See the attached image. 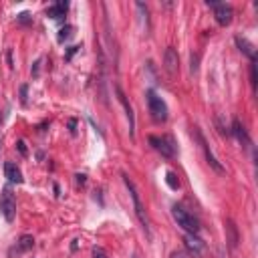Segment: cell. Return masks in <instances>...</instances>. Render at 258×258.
Instances as JSON below:
<instances>
[{"mask_svg": "<svg viewBox=\"0 0 258 258\" xmlns=\"http://www.w3.org/2000/svg\"><path fill=\"white\" fill-rule=\"evenodd\" d=\"M123 184H125V188L129 190V196H131V200H133L135 216H137V220H139L141 226H143V232H145V236H147V240H152V230H149V218H147V214H145V208H143V204H141V198H139V192H137L135 184H133L131 180H129L125 174H123Z\"/></svg>", "mask_w": 258, "mask_h": 258, "instance_id": "cell-1", "label": "cell"}, {"mask_svg": "<svg viewBox=\"0 0 258 258\" xmlns=\"http://www.w3.org/2000/svg\"><path fill=\"white\" fill-rule=\"evenodd\" d=\"M171 214H174V220L178 222V226H180L182 230H186L188 234H198V232H200V222H198V218H194L184 206H178V204H176L174 208H171Z\"/></svg>", "mask_w": 258, "mask_h": 258, "instance_id": "cell-2", "label": "cell"}, {"mask_svg": "<svg viewBox=\"0 0 258 258\" xmlns=\"http://www.w3.org/2000/svg\"><path fill=\"white\" fill-rule=\"evenodd\" d=\"M149 143H152V147L156 152H160L163 158H176V154H178V145L171 135H161V137L149 135Z\"/></svg>", "mask_w": 258, "mask_h": 258, "instance_id": "cell-3", "label": "cell"}, {"mask_svg": "<svg viewBox=\"0 0 258 258\" xmlns=\"http://www.w3.org/2000/svg\"><path fill=\"white\" fill-rule=\"evenodd\" d=\"M0 214H2V218L8 224L14 222V218H16V198L8 186L2 188V194H0Z\"/></svg>", "mask_w": 258, "mask_h": 258, "instance_id": "cell-4", "label": "cell"}, {"mask_svg": "<svg viewBox=\"0 0 258 258\" xmlns=\"http://www.w3.org/2000/svg\"><path fill=\"white\" fill-rule=\"evenodd\" d=\"M145 97H147V107H149V113H152V117L156 121H165L167 119V105H165V101L156 91H152V89L145 93Z\"/></svg>", "mask_w": 258, "mask_h": 258, "instance_id": "cell-5", "label": "cell"}, {"mask_svg": "<svg viewBox=\"0 0 258 258\" xmlns=\"http://www.w3.org/2000/svg\"><path fill=\"white\" fill-rule=\"evenodd\" d=\"M194 129V135L198 137V141H200V147H202V152H204V156H206V161H208V165L216 171V174H226V169L222 167V163L216 160V156L212 154V149H210V145L206 143V139H204V135H202V131L198 127H192Z\"/></svg>", "mask_w": 258, "mask_h": 258, "instance_id": "cell-6", "label": "cell"}, {"mask_svg": "<svg viewBox=\"0 0 258 258\" xmlns=\"http://www.w3.org/2000/svg\"><path fill=\"white\" fill-rule=\"evenodd\" d=\"M208 6L214 10V18L220 27H228L232 23V6L226 2H208Z\"/></svg>", "mask_w": 258, "mask_h": 258, "instance_id": "cell-7", "label": "cell"}, {"mask_svg": "<svg viewBox=\"0 0 258 258\" xmlns=\"http://www.w3.org/2000/svg\"><path fill=\"white\" fill-rule=\"evenodd\" d=\"M186 252L192 258H202L206 252V244L198 238V234H186Z\"/></svg>", "mask_w": 258, "mask_h": 258, "instance_id": "cell-8", "label": "cell"}, {"mask_svg": "<svg viewBox=\"0 0 258 258\" xmlns=\"http://www.w3.org/2000/svg\"><path fill=\"white\" fill-rule=\"evenodd\" d=\"M115 93H117V99H119V103L123 105V109H125V115H127V121H129V133H135V117H133V109H131V105H129V101H127V97H125V93L121 91V87H115Z\"/></svg>", "mask_w": 258, "mask_h": 258, "instance_id": "cell-9", "label": "cell"}, {"mask_svg": "<svg viewBox=\"0 0 258 258\" xmlns=\"http://www.w3.org/2000/svg\"><path fill=\"white\" fill-rule=\"evenodd\" d=\"M224 230H226V242H228L230 250H236L238 248V242H240L238 228H236V224L228 218V220H224Z\"/></svg>", "mask_w": 258, "mask_h": 258, "instance_id": "cell-10", "label": "cell"}, {"mask_svg": "<svg viewBox=\"0 0 258 258\" xmlns=\"http://www.w3.org/2000/svg\"><path fill=\"white\" fill-rule=\"evenodd\" d=\"M163 63H165V71L169 75H176L178 73V64H180V59H178V53L174 49H165V55H163Z\"/></svg>", "mask_w": 258, "mask_h": 258, "instance_id": "cell-11", "label": "cell"}, {"mask_svg": "<svg viewBox=\"0 0 258 258\" xmlns=\"http://www.w3.org/2000/svg\"><path fill=\"white\" fill-rule=\"evenodd\" d=\"M4 176H6L8 182H12V184H23V182H25L23 171H20V167H18L16 163H12V161H6V163H4Z\"/></svg>", "mask_w": 258, "mask_h": 258, "instance_id": "cell-12", "label": "cell"}, {"mask_svg": "<svg viewBox=\"0 0 258 258\" xmlns=\"http://www.w3.org/2000/svg\"><path fill=\"white\" fill-rule=\"evenodd\" d=\"M232 133L236 135V139H238L244 147H250V145H252V141H250V137H248V133H246L244 125H242L238 119H234V121H232Z\"/></svg>", "mask_w": 258, "mask_h": 258, "instance_id": "cell-13", "label": "cell"}, {"mask_svg": "<svg viewBox=\"0 0 258 258\" xmlns=\"http://www.w3.org/2000/svg\"><path fill=\"white\" fill-rule=\"evenodd\" d=\"M32 246H34V238L31 234H25V236H20L18 242H16V252L18 254L29 252V250H32Z\"/></svg>", "mask_w": 258, "mask_h": 258, "instance_id": "cell-14", "label": "cell"}, {"mask_svg": "<svg viewBox=\"0 0 258 258\" xmlns=\"http://www.w3.org/2000/svg\"><path fill=\"white\" fill-rule=\"evenodd\" d=\"M236 45H238V49H240L244 55H248V59H250V61H256V51H254V45H250V42H248L246 38H242V36H236Z\"/></svg>", "mask_w": 258, "mask_h": 258, "instance_id": "cell-15", "label": "cell"}, {"mask_svg": "<svg viewBox=\"0 0 258 258\" xmlns=\"http://www.w3.org/2000/svg\"><path fill=\"white\" fill-rule=\"evenodd\" d=\"M67 8H69V4H67V2H57V4L49 6V10H47V16H51L53 20H59V18H63V16H64V12H67Z\"/></svg>", "mask_w": 258, "mask_h": 258, "instance_id": "cell-16", "label": "cell"}, {"mask_svg": "<svg viewBox=\"0 0 258 258\" xmlns=\"http://www.w3.org/2000/svg\"><path fill=\"white\" fill-rule=\"evenodd\" d=\"M135 8L139 10V14H141V25L145 27V29H149V18H147V6L145 4H141V2H135Z\"/></svg>", "mask_w": 258, "mask_h": 258, "instance_id": "cell-17", "label": "cell"}, {"mask_svg": "<svg viewBox=\"0 0 258 258\" xmlns=\"http://www.w3.org/2000/svg\"><path fill=\"white\" fill-rule=\"evenodd\" d=\"M165 184H167L171 190H178V188H180V180H178V176L174 174V171H167V174H165Z\"/></svg>", "mask_w": 258, "mask_h": 258, "instance_id": "cell-18", "label": "cell"}, {"mask_svg": "<svg viewBox=\"0 0 258 258\" xmlns=\"http://www.w3.org/2000/svg\"><path fill=\"white\" fill-rule=\"evenodd\" d=\"M73 31H75L73 27H63V29L59 31V40L63 42V40H67V38H71V36H73Z\"/></svg>", "mask_w": 258, "mask_h": 258, "instance_id": "cell-19", "label": "cell"}, {"mask_svg": "<svg viewBox=\"0 0 258 258\" xmlns=\"http://www.w3.org/2000/svg\"><path fill=\"white\" fill-rule=\"evenodd\" d=\"M93 258H109V256H107V252L101 246H95L93 248Z\"/></svg>", "mask_w": 258, "mask_h": 258, "instance_id": "cell-20", "label": "cell"}, {"mask_svg": "<svg viewBox=\"0 0 258 258\" xmlns=\"http://www.w3.org/2000/svg\"><path fill=\"white\" fill-rule=\"evenodd\" d=\"M169 258H192V256L186 250H174V252L169 254Z\"/></svg>", "mask_w": 258, "mask_h": 258, "instance_id": "cell-21", "label": "cell"}, {"mask_svg": "<svg viewBox=\"0 0 258 258\" xmlns=\"http://www.w3.org/2000/svg\"><path fill=\"white\" fill-rule=\"evenodd\" d=\"M198 71V55H192V73Z\"/></svg>", "mask_w": 258, "mask_h": 258, "instance_id": "cell-22", "label": "cell"}, {"mask_svg": "<svg viewBox=\"0 0 258 258\" xmlns=\"http://www.w3.org/2000/svg\"><path fill=\"white\" fill-rule=\"evenodd\" d=\"M20 101L27 103V85H23V87H20Z\"/></svg>", "mask_w": 258, "mask_h": 258, "instance_id": "cell-23", "label": "cell"}, {"mask_svg": "<svg viewBox=\"0 0 258 258\" xmlns=\"http://www.w3.org/2000/svg\"><path fill=\"white\" fill-rule=\"evenodd\" d=\"M16 145H18V149H20V154H23V156H27V147H25V141H18Z\"/></svg>", "mask_w": 258, "mask_h": 258, "instance_id": "cell-24", "label": "cell"}, {"mask_svg": "<svg viewBox=\"0 0 258 258\" xmlns=\"http://www.w3.org/2000/svg\"><path fill=\"white\" fill-rule=\"evenodd\" d=\"M220 258H224V256H222V254H220Z\"/></svg>", "mask_w": 258, "mask_h": 258, "instance_id": "cell-25", "label": "cell"}, {"mask_svg": "<svg viewBox=\"0 0 258 258\" xmlns=\"http://www.w3.org/2000/svg\"><path fill=\"white\" fill-rule=\"evenodd\" d=\"M133 258H137V256H133Z\"/></svg>", "mask_w": 258, "mask_h": 258, "instance_id": "cell-26", "label": "cell"}]
</instances>
